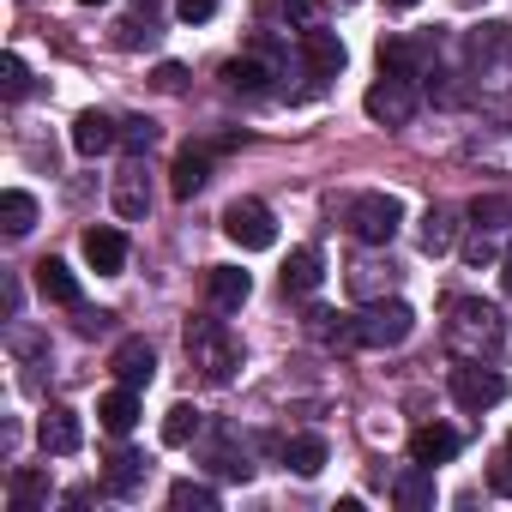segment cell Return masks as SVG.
I'll return each mask as SVG.
<instances>
[{
	"mask_svg": "<svg viewBox=\"0 0 512 512\" xmlns=\"http://www.w3.org/2000/svg\"><path fill=\"white\" fill-rule=\"evenodd\" d=\"M506 344V320L500 308L488 302H452V320H446V350L458 362H494Z\"/></svg>",
	"mask_w": 512,
	"mask_h": 512,
	"instance_id": "cell-1",
	"label": "cell"
},
{
	"mask_svg": "<svg viewBox=\"0 0 512 512\" xmlns=\"http://www.w3.org/2000/svg\"><path fill=\"white\" fill-rule=\"evenodd\" d=\"M187 356H193V368H199L205 380H217V386L241 368V344L229 338L223 320H187Z\"/></svg>",
	"mask_w": 512,
	"mask_h": 512,
	"instance_id": "cell-2",
	"label": "cell"
},
{
	"mask_svg": "<svg viewBox=\"0 0 512 512\" xmlns=\"http://www.w3.org/2000/svg\"><path fill=\"white\" fill-rule=\"evenodd\" d=\"M344 223H350L356 241L386 247V241L398 235V223H404V199H398V193H356L350 211H344Z\"/></svg>",
	"mask_w": 512,
	"mask_h": 512,
	"instance_id": "cell-3",
	"label": "cell"
},
{
	"mask_svg": "<svg viewBox=\"0 0 512 512\" xmlns=\"http://www.w3.org/2000/svg\"><path fill=\"white\" fill-rule=\"evenodd\" d=\"M350 320H356V350H398L416 332V308L410 302H374V308H362Z\"/></svg>",
	"mask_w": 512,
	"mask_h": 512,
	"instance_id": "cell-4",
	"label": "cell"
},
{
	"mask_svg": "<svg viewBox=\"0 0 512 512\" xmlns=\"http://www.w3.org/2000/svg\"><path fill=\"white\" fill-rule=\"evenodd\" d=\"M223 235H229L235 247H247V253H266V247L278 241V223H272V211H266L260 199H235V205L223 211Z\"/></svg>",
	"mask_w": 512,
	"mask_h": 512,
	"instance_id": "cell-5",
	"label": "cell"
},
{
	"mask_svg": "<svg viewBox=\"0 0 512 512\" xmlns=\"http://www.w3.org/2000/svg\"><path fill=\"white\" fill-rule=\"evenodd\" d=\"M452 398H458V410H494L506 398V380H500L494 362H458L452 368Z\"/></svg>",
	"mask_w": 512,
	"mask_h": 512,
	"instance_id": "cell-6",
	"label": "cell"
},
{
	"mask_svg": "<svg viewBox=\"0 0 512 512\" xmlns=\"http://www.w3.org/2000/svg\"><path fill=\"white\" fill-rule=\"evenodd\" d=\"M362 109H368V121H380V127H410V115H416V91H410V79H374L368 85V97H362Z\"/></svg>",
	"mask_w": 512,
	"mask_h": 512,
	"instance_id": "cell-7",
	"label": "cell"
},
{
	"mask_svg": "<svg viewBox=\"0 0 512 512\" xmlns=\"http://www.w3.org/2000/svg\"><path fill=\"white\" fill-rule=\"evenodd\" d=\"M37 446H43V452H55V458L79 452V446H85V428H79V416H73L67 404H49V410H43V422H37Z\"/></svg>",
	"mask_w": 512,
	"mask_h": 512,
	"instance_id": "cell-8",
	"label": "cell"
},
{
	"mask_svg": "<svg viewBox=\"0 0 512 512\" xmlns=\"http://www.w3.org/2000/svg\"><path fill=\"white\" fill-rule=\"evenodd\" d=\"M458 452H464V434L446 428V422H422L410 434V464H452Z\"/></svg>",
	"mask_w": 512,
	"mask_h": 512,
	"instance_id": "cell-9",
	"label": "cell"
},
{
	"mask_svg": "<svg viewBox=\"0 0 512 512\" xmlns=\"http://www.w3.org/2000/svg\"><path fill=\"white\" fill-rule=\"evenodd\" d=\"M302 61H308V73H314V79H338L350 55H344V43H338L332 31L308 25V31H302Z\"/></svg>",
	"mask_w": 512,
	"mask_h": 512,
	"instance_id": "cell-10",
	"label": "cell"
},
{
	"mask_svg": "<svg viewBox=\"0 0 512 512\" xmlns=\"http://www.w3.org/2000/svg\"><path fill=\"white\" fill-rule=\"evenodd\" d=\"M121 145V121H109L103 109H85L79 121H73V151L79 157H103V151H115Z\"/></svg>",
	"mask_w": 512,
	"mask_h": 512,
	"instance_id": "cell-11",
	"label": "cell"
},
{
	"mask_svg": "<svg viewBox=\"0 0 512 512\" xmlns=\"http://www.w3.org/2000/svg\"><path fill=\"white\" fill-rule=\"evenodd\" d=\"M109 368H115L121 386H151V374H157V350H151L145 338H121L115 356H109Z\"/></svg>",
	"mask_w": 512,
	"mask_h": 512,
	"instance_id": "cell-12",
	"label": "cell"
},
{
	"mask_svg": "<svg viewBox=\"0 0 512 512\" xmlns=\"http://www.w3.org/2000/svg\"><path fill=\"white\" fill-rule=\"evenodd\" d=\"M85 260H91V272L115 278L127 266V235L121 229H85Z\"/></svg>",
	"mask_w": 512,
	"mask_h": 512,
	"instance_id": "cell-13",
	"label": "cell"
},
{
	"mask_svg": "<svg viewBox=\"0 0 512 512\" xmlns=\"http://www.w3.org/2000/svg\"><path fill=\"white\" fill-rule=\"evenodd\" d=\"M205 296H211V308L229 314V308H241V302L253 296V278L235 272V266H211V272H205Z\"/></svg>",
	"mask_w": 512,
	"mask_h": 512,
	"instance_id": "cell-14",
	"label": "cell"
},
{
	"mask_svg": "<svg viewBox=\"0 0 512 512\" xmlns=\"http://www.w3.org/2000/svg\"><path fill=\"white\" fill-rule=\"evenodd\" d=\"M452 241H458L452 211H446V205H428V211H422V229H416V247L428 253V260H440V253H452Z\"/></svg>",
	"mask_w": 512,
	"mask_h": 512,
	"instance_id": "cell-15",
	"label": "cell"
},
{
	"mask_svg": "<svg viewBox=\"0 0 512 512\" xmlns=\"http://www.w3.org/2000/svg\"><path fill=\"white\" fill-rule=\"evenodd\" d=\"M115 211H121L127 223H139V217L151 211V187H145V169H139V163H127V169L115 175Z\"/></svg>",
	"mask_w": 512,
	"mask_h": 512,
	"instance_id": "cell-16",
	"label": "cell"
},
{
	"mask_svg": "<svg viewBox=\"0 0 512 512\" xmlns=\"http://www.w3.org/2000/svg\"><path fill=\"white\" fill-rule=\"evenodd\" d=\"M145 470H151V458H145V452H127V446H121V452H115V458L103 464V488H109V494H133V488L145 482Z\"/></svg>",
	"mask_w": 512,
	"mask_h": 512,
	"instance_id": "cell-17",
	"label": "cell"
},
{
	"mask_svg": "<svg viewBox=\"0 0 512 512\" xmlns=\"http://www.w3.org/2000/svg\"><path fill=\"white\" fill-rule=\"evenodd\" d=\"M97 422H103L109 434H127V428L139 422V386H115V392L97 404Z\"/></svg>",
	"mask_w": 512,
	"mask_h": 512,
	"instance_id": "cell-18",
	"label": "cell"
},
{
	"mask_svg": "<svg viewBox=\"0 0 512 512\" xmlns=\"http://www.w3.org/2000/svg\"><path fill=\"white\" fill-rule=\"evenodd\" d=\"M392 500H398L404 512H428V506H434V464L404 470V476H398V488H392Z\"/></svg>",
	"mask_w": 512,
	"mask_h": 512,
	"instance_id": "cell-19",
	"label": "cell"
},
{
	"mask_svg": "<svg viewBox=\"0 0 512 512\" xmlns=\"http://www.w3.org/2000/svg\"><path fill=\"white\" fill-rule=\"evenodd\" d=\"M320 278H326V272H320V253H314V247H296L290 260H284V290H290V296H314Z\"/></svg>",
	"mask_w": 512,
	"mask_h": 512,
	"instance_id": "cell-20",
	"label": "cell"
},
{
	"mask_svg": "<svg viewBox=\"0 0 512 512\" xmlns=\"http://www.w3.org/2000/svg\"><path fill=\"white\" fill-rule=\"evenodd\" d=\"M0 229H7V235H31V229H37V199H31L25 187H7V193H0Z\"/></svg>",
	"mask_w": 512,
	"mask_h": 512,
	"instance_id": "cell-21",
	"label": "cell"
},
{
	"mask_svg": "<svg viewBox=\"0 0 512 512\" xmlns=\"http://www.w3.org/2000/svg\"><path fill=\"white\" fill-rule=\"evenodd\" d=\"M416 67H422V49L410 37H380V73L386 79H416Z\"/></svg>",
	"mask_w": 512,
	"mask_h": 512,
	"instance_id": "cell-22",
	"label": "cell"
},
{
	"mask_svg": "<svg viewBox=\"0 0 512 512\" xmlns=\"http://www.w3.org/2000/svg\"><path fill=\"white\" fill-rule=\"evenodd\" d=\"M37 290H43L49 302H61V308H79V302H85V296H79V278H73L61 260H43V266H37Z\"/></svg>",
	"mask_w": 512,
	"mask_h": 512,
	"instance_id": "cell-23",
	"label": "cell"
},
{
	"mask_svg": "<svg viewBox=\"0 0 512 512\" xmlns=\"http://www.w3.org/2000/svg\"><path fill=\"white\" fill-rule=\"evenodd\" d=\"M205 175H211V157H205V151H181V157H175V169H169L175 199H193V193L205 187Z\"/></svg>",
	"mask_w": 512,
	"mask_h": 512,
	"instance_id": "cell-24",
	"label": "cell"
},
{
	"mask_svg": "<svg viewBox=\"0 0 512 512\" xmlns=\"http://www.w3.org/2000/svg\"><path fill=\"white\" fill-rule=\"evenodd\" d=\"M398 284V272L392 266H374V260H362V266H350V296H362V302H374V296H386Z\"/></svg>",
	"mask_w": 512,
	"mask_h": 512,
	"instance_id": "cell-25",
	"label": "cell"
},
{
	"mask_svg": "<svg viewBox=\"0 0 512 512\" xmlns=\"http://www.w3.org/2000/svg\"><path fill=\"white\" fill-rule=\"evenodd\" d=\"M284 458H290L296 476H320V470H326V440H320V434H296V440L284 446Z\"/></svg>",
	"mask_w": 512,
	"mask_h": 512,
	"instance_id": "cell-26",
	"label": "cell"
},
{
	"mask_svg": "<svg viewBox=\"0 0 512 512\" xmlns=\"http://www.w3.org/2000/svg\"><path fill=\"white\" fill-rule=\"evenodd\" d=\"M266 79H272V67H260L253 55L223 61V85H229V91H266Z\"/></svg>",
	"mask_w": 512,
	"mask_h": 512,
	"instance_id": "cell-27",
	"label": "cell"
},
{
	"mask_svg": "<svg viewBox=\"0 0 512 512\" xmlns=\"http://www.w3.org/2000/svg\"><path fill=\"white\" fill-rule=\"evenodd\" d=\"M199 422H205V416H199L193 404H175V410L163 416V446H187V440L199 434Z\"/></svg>",
	"mask_w": 512,
	"mask_h": 512,
	"instance_id": "cell-28",
	"label": "cell"
},
{
	"mask_svg": "<svg viewBox=\"0 0 512 512\" xmlns=\"http://www.w3.org/2000/svg\"><path fill=\"white\" fill-rule=\"evenodd\" d=\"M37 500H49V476L43 470H13V506L31 512Z\"/></svg>",
	"mask_w": 512,
	"mask_h": 512,
	"instance_id": "cell-29",
	"label": "cell"
},
{
	"mask_svg": "<svg viewBox=\"0 0 512 512\" xmlns=\"http://www.w3.org/2000/svg\"><path fill=\"white\" fill-rule=\"evenodd\" d=\"M169 506H175V512H211V506H217V488H205V482H175V488H169Z\"/></svg>",
	"mask_w": 512,
	"mask_h": 512,
	"instance_id": "cell-30",
	"label": "cell"
},
{
	"mask_svg": "<svg viewBox=\"0 0 512 512\" xmlns=\"http://www.w3.org/2000/svg\"><path fill=\"white\" fill-rule=\"evenodd\" d=\"M0 91H7V103H19V97L31 91V67H25V55H7V61H0Z\"/></svg>",
	"mask_w": 512,
	"mask_h": 512,
	"instance_id": "cell-31",
	"label": "cell"
},
{
	"mask_svg": "<svg viewBox=\"0 0 512 512\" xmlns=\"http://www.w3.org/2000/svg\"><path fill=\"white\" fill-rule=\"evenodd\" d=\"M121 145H127V151H151V145H157V127L133 115V121H121Z\"/></svg>",
	"mask_w": 512,
	"mask_h": 512,
	"instance_id": "cell-32",
	"label": "cell"
},
{
	"mask_svg": "<svg viewBox=\"0 0 512 512\" xmlns=\"http://www.w3.org/2000/svg\"><path fill=\"white\" fill-rule=\"evenodd\" d=\"M217 7H223V0H175V13H181L187 25H205V19H211Z\"/></svg>",
	"mask_w": 512,
	"mask_h": 512,
	"instance_id": "cell-33",
	"label": "cell"
},
{
	"mask_svg": "<svg viewBox=\"0 0 512 512\" xmlns=\"http://www.w3.org/2000/svg\"><path fill=\"white\" fill-rule=\"evenodd\" d=\"M488 488H494V494H506V500H512V452H506V458H500V464H494V470H488Z\"/></svg>",
	"mask_w": 512,
	"mask_h": 512,
	"instance_id": "cell-34",
	"label": "cell"
},
{
	"mask_svg": "<svg viewBox=\"0 0 512 512\" xmlns=\"http://www.w3.org/2000/svg\"><path fill=\"white\" fill-rule=\"evenodd\" d=\"M464 253H470V266H482V260H494V235H488V229H476Z\"/></svg>",
	"mask_w": 512,
	"mask_h": 512,
	"instance_id": "cell-35",
	"label": "cell"
},
{
	"mask_svg": "<svg viewBox=\"0 0 512 512\" xmlns=\"http://www.w3.org/2000/svg\"><path fill=\"white\" fill-rule=\"evenodd\" d=\"M181 85H187V73H181L175 61H163V67H157V91H181Z\"/></svg>",
	"mask_w": 512,
	"mask_h": 512,
	"instance_id": "cell-36",
	"label": "cell"
},
{
	"mask_svg": "<svg viewBox=\"0 0 512 512\" xmlns=\"http://www.w3.org/2000/svg\"><path fill=\"white\" fill-rule=\"evenodd\" d=\"M500 278H506V290H512V247H506V260H500Z\"/></svg>",
	"mask_w": 512,
	"mask_h": 512,
	"instance_id": "cell-37",
	"label": "cell"
},
{
	"mask_svg": "<svg viewBox=\"0 0 512 512\" xmlns=\"http://www.w3.org/2000/svg\"><path fill=\"white\" fill-rule=\"evenodd\" d=\"M386 7H416V0H386Z\"/></svg>",
	"mask_w": 512,
	"mask_h": 512,
	"instance_id": "cell-38",
	"label": "cell"
},
{
	"mask_svg": "<svg viewBox=\"0 0 512 512\" xmlns=\"http://www.w3.org/2000/svg\"><path fill=\"white\" fill-rule=\"evenodd\" d=\"M79 7H103V0H79Z\"/></svg>",
	"mask_w": 512,
	"mask_h": 512,
	"instance_id": "cell-39",
	"label": "cell"
},
{
	"mask_svg": "<svg viewBox=\"0 0 512 512\" xmlns=\"http://www.w3.org/2000/svg\"><path fill=\"white\" fill-rule=\"evenodd\" d=\"M344 7H350V0H344Z\"/></svg>",
	"mask_w": 512,
	"mask_h": 512,
	"instance_id": "cell-40",
	"label": "cell"
}]
</instances>
